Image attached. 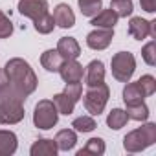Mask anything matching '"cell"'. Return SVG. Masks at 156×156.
Masks as SVG:
<instances>
[{
	"mask_svg": "<svg viewBox=\"0 0 156 156\" xmlns=\"http://www.w3.org/2000/svg\"><path fill=\"white\" fill-rule=\"evenodd\" d=\"M57 51L61 53L62 59H77V57L81 55V48H79V44H77V41L73 37H62V39H59Z\"/></svg>",
	"mask_w": 156,
	"mask_h": 156,
	"instance_id": "11",
	"label": "cell"
},
{
	"mask_svg": "<svg viewBox=\"0 0 156 156\" xmlns=\"http://www.w3.org/2000/svg\"><path fill=\"white\" fill-rule=\"evenodd\" d=\"M53 105L57 107V112L59 114H64V116H70L73 112V108H75V101L70 96H66L64 92L53 96Z\"/></svg>",
	"mask_w": 156,
	"mask_h": 156,
	"instance_id": "21",
	"label": "cell"
},
{
	"mask_svg": "<svg viewBox=\"0 0 156 156\" xmlns=\"http://www.w3.org/2000/svg\"><path fill=\"white\" fill-rule=\"evenodd\" d=\"M118 19H119V17H118L112 9H101L98 15L92 17V22H90V24H94L96 28H110V30H114Z\"/></svg>",
	"mask_w": 156,
	"mask_h": 156,
	"instance_id": "14",
	"label": "cell"
},
{
	"mask_svg": "<svg viewBox=\"0 0 156 156\" xmlns=\"http://www.w3.org/2000/svg\"><path fill=\"white\" fill-rule=\"evenodd\" d=\"M103 152H105V141L101 138H92L77 152V156H101Z\"/></svg>",
	"mask_w": 156,
	"mask_h": 156,
	"instance_id": "20",
	"label": "cell"
},
{
	"mask_svg": "<svg viewBox=\"0 0 156 156\" xmlns=\"http://www.w3.org/2000/svg\"><path fill=\"white\" fill-rule=\"evenodd\" d=\"M141 57H143V61H145L149 66H154V64H156V42H154V41H151L149 44L143 46Z\"/></svg>",
	"mask_w": 156,
	"mask_h": 156,
	"instance_id": "29",
	"label": "cell"
},
{
	"mask_svg": "<svg viewBox=\"0 0 156 156\" xmlns=\"http://www.w3.org/2000/svg\"><path fill=\"white\" fill-rule=\"evenodd\" d=\"M114 39V30L110 28H101V30H94L87 35V44L92 50H105Z\"/></svg>",
	"mask_w": 156,
	"mask_h": 156,
	"instance_id": "9",
	"label": "cell"
},
{
	"mask_svg": "<svg viewBox=\"0 0 156 156\" xmlns=\"http://www.w3.org/2000/svg\"><path fill=\"white\" fill-rule=\"evenodd\" d=\"M57 119H59V112H57V107L53 105V101L50 99H42L35 105V112H33V123L37 129H42V130H48L51 127L57 125Z\"/></svg>",
	"mask_w": 156,
	"mask_h": 156,
	"instance_id": "4",
	"label": "cell"
},
{
	"mask_svg": "<svg viewBox=\"0 0 156 156\" xmlns=\"http://www.w3.org/2000/svg\"><path fill=\"white\" fill-rule=\"evenodd\" d=\"M110 90L105 83L96 85V87H88V92L85 94V107L92 116H99L105 110V105L108 101Z\"/></svg>",
	"mask_w": 156,
	"mask_h": 156,
	"instance_id": "6",
	"label": "cell"
},
{
	"mask_svg": "<svg viewBox=\"0 0 156 156\" xmlns=\"http://www.w3.org/2000/svg\"><path fill=\"white\" fill-rule=\"evenodd\" d=\"M149 35L156 39V20H151V30H149Z\"/></svg>",
	"mask_w": 156,
	"mask_h": 156,
	"instance_id": "33",
	"label": "cell"
},
{
	"mask_svg": "<svg viewBox=\"0 0 156 156\" xmlns=\"http://www.w3.org/2000/svg\"><path fill=\"white\" fill-rule=\"evenodd\" d=\"M26 96L17 92L11 85L0 92V123L2 125H15L24 119V103Z\"/></svg>",
	"mask_w": 156,
	"mask_h": 156,
	"instance_id": "2",
	"label": "cell"
},
{
	"mask_svg": "<svg viewBox=\"0 0 156 156\" xmlns=\"http://www.w3.org/2000/svg\"><path fill=\"white\" fill-rule=\"evenodd\" d=\"M136 70V59L129 51H118L112 57V75L119 83H129Z\"/></svg>",
	"mask_w": 156,
	"mask_h": 156,
	"instance_id": "5",
	"label": "cell"
},
{
	"mask_svg": "<svg viewBox=\"0 0 156 156\" xmlns=\"http://www.w3.org/2000/svg\"><path fill=\"white\" fill-rule=\"evenodd\" d=\"M62 61H64V59L61 57V53H59L57 50H46V51L42 53V57H41V64H42V68H46L48 72H59Z\"/></svg>",
	"mask_w": 156,
	"mask_h": 156,
	"instance_id": "17",
	"label": "cell"
},
{
	"mask_svg": "<svg viewBox=\"0 0 156 156\" xmlns=\"http://www.w3.org/2000/svg\"><path fill=\"white\" fill-rule=\"evenodd\" d=\"M55 143H57V149L68 152L70 149L75 147V143H77V136H75L73 130L64 129V130H59V132H57V136H55Z\"/></svg>",
	"mask_w": 156,
	"mask_h": 156,
	"instance_id": "18",
	"label": "cell"
},
{
	"mask_svg": "<svg viewBox=\"0 0 156 156\" xmlns=\"http://www.w3.org/2000/svg\"><path fill=\"white\" fill-rule=\"evenodd\" d=\"M31 156H55L57 154V143L53 140H37L31 145Z\"/></svg>",
	"mask_w": 156,
	"mask_h": 156,
	"instance_id": "15",
	"label": "cell"
},
{
	"mask_svg": "<svg viewBox=\"0 0 156 156\" xmlns=\"http://www.w3.org/2000/svg\"><path fill=\"white\" fill-rule=\"evenodd\" d=\"M33 22H35V30H37L39 33H42V35H48V33H51V31H53V26H55V22H53V17H51L50 13L42 15L41 19H37V20H33Z\"/></svg>",
	"mask_w": 156,
	"mask_h": 156,
	"instance_id": "27",
	"label": "cell"
},
{
	"mask_svg": "<svg viewBox=\"0 0 156 156\" xmlns=\"http://www.w3.org/2000/svg\"><path fill=\"white\" fill-rule=\"evenodd\" d=\"M19 11H20V15H24L31 20H37L48 13V2L46 0H20Z\"/></svg>",
	"mask_w": 156,
	"mask_h": 156,
	"instance_id": "7",
	"label": "cell"
},
{
	"mask_svg": "<svg viewBox=\"0 0 156 156\" xmlns=\"http://www.w3.org/2000/svg\"><path fill=\"white\" fill-rule=\"evenodd\" d=\"M156 141V125L154 123H145L143 127L129 132L123 138V147L129 152H140L147 147H151Z\"/></svg>",
	"mask_w": 156,
	"mask_h": 156,
	"instance_id": "3",
	"label": "cell"
},
{
	"mask_svg": "<svg viewBox=\"0 0 156 156\" xmlns=\"http://www.w3.org/2000/svg\"><path fill=\"white\" fill-rule=\"evenodd\" d=\"M136 83L140 85V88H141V92L145 94V98H147V96H152V94L156 92V79H154L152 75H143V77H140Z\"/></svg>",
	"mask_w": 156,
	"mask_h": 156,
	"instance_id": "28",
	"label": "cell"
},
{
	"mask_svg": "<svg viewBox=\"0 0 156 156\" xmlns=\"http://www.w3.org/2000/svg\"><path fill=\"white\" fill-rule=\"evenodd\" d=\"M127 119H129V116H127L125 110H121V108H114V110L108 114V118H107V125H108L110 129H114V130H119L121 127H125Z\"/></svg>",
	"mask_w": 156,
	"mask_h": 156,
	"instance_id": "23",
	"label": "cell"
},
{
	"mask_svg": "<svg viewBox=\"0 0 156 156\" xmlns=\"http://www.w3.org/2000/svg\"><path fill=\"white\" fill-rule=\"evenodd\" d=\"M59 73H61L64 83H81V79H83V66L75 59H64L61 68H59Z\"/></svg>",
	"mask_w": 156,
	"mask_h": 156,
	"instance_id": "8",
	"label": "cell"
},
{
	"mask_svg": "<svg viewBox=\"0 0 156 156\" xmlns=\"http://www.w3.org/2000/svg\"><path fill=\"white\" fill-rule=\"evenodd\" d=\"M145 98V94L141 92L140 85L138 83H129L123 90V101L125 105H136V103H141Z\"/></svg>",
	"mask_w": 156,
	"mask_h": 156,
	"instance_id": "19",
	"label": "cell"
},
{
	"mask_svg": "<svg viewBox=\"0 0 156 156\" xmlns=\"http://www.w3.org/2000/svg\"><path fill=\"white\" fill-rule=\"evenodd\" d=\"M141 9L147 13H154L156 11V0H140Z\"/></svg>",
	"mask_w": 156,
	"mask_h": 156,
	"instance_id": "32",
	"label": "cell"
},
{
	"mask_svg": "<svg viewBox=\"0 0 156 156\" xmlns=\"http://www.w3.org/2000/svg\"><path fill=\"white\" fill-rule=\"evenodd\" d=\"M11 33H13V24H11V20L2 13V9H0V39H8Z\"/></svg>",
	"mask_w": 156,
	"mask_h": 156,
	"instance_id": "30",
	"label": "cell"
},
{
	"mask_svg": "<svg viewBox=\"0 0 156 156\" xmlns=\"http://www.w3.org/2000/svg\"><path fill=\"white\" fill-rule=\"evenodd\" d=\"M72 127L77 130V132H92L98 125H96V119L94 118H88V116H81V118H77L73 119Z\"/></svg>",
	"mask_w": 156,
	"mask_h": 156,
	"instance_id": "26",
	"label": "cell"
},
{
	"mask_svg": "<svg viewBox=\"0 0 156 156\" xmlns=\"http://www.w3.org/2000/svg\"><path fill=\"white\" fill-rule=\"evenodd\" d=\"M85 81H87L88 87H96V85H101L105 81V66H103L101 61H92L87 66Z\"/></svg>",
	"mask_w": 156,
	"mask_h": 156,
	"instance_id": "12",
	"label": "cell"
},
{
	"mask_svg": "<svg viewBox=\"0 0 156 156\" xmlns=\"http://www.w3.org/2000/svg\"><path fill=\"white\" fill-rule=\"evenodd\" d=\"M9 85H11V83H9V77H8L6 68H0V92H4Z\"/></svg>",
	"mask_w": 156,
	"mask_h": 156,
	"instance_id": "31",
	"label": "cell"
},
{
	"mask_svg": "<svg viewBox=\"0 0 156 156\" xmlns=\"http://www.w3.org/2000/svg\"><path fill=\"white\" fill-rule=\"evenodd\" d=\"M53 22L59 26V28H72L75 24V15L72 11V8L68 4H59L55 9H53Z\"/></svg>",
	"mask_w": 156,
	"mask_h": 156,
	"instance_id": "10",
	"label": "cell"
},
{
	"mask_svg": "<svg viewBox=\"0 0 156 156\" xmlns=\"http://www.w3.org/2000/svg\"><path fill=\"white\" fill-rule=\"evenodd\" d=\"M149 30H151V22L141 17H132L129 22V33L138 41H143L145 37H149Z\"/></svg>",
	"mask_w": 156,
	"mask_h": 156,
	"instance_id": "13",
	"label": "cell"
},
{
	"mask_svg": "<svg viewBox=\"0 0 156 156\" xmlns=\"http://www.w3.org/2000/svg\"><path fill=\"white\" fill-rule=\"evenodd\" d=\"M110 9L118 15V17H129L134 9L132 0H112L110 2Z\"/></svg>",
	"mask_w": 156,
	"mask_h": 156,
	"instance_id": "25",
	"label": "cell"
},
{
	"mask_svg": "<svg viewBox=\"0 0 156 156\" xmlns=\"http://www.w3.org/2000/svg\"><path fill=\"white\" fill-rule=\"evenodd\" d=\"M127 116L129 119H134V121H145L149 118V108L147 105L141 101V103H136V105H127Z\"/></svg>",
	"mask_w": 156,
	"mask_h": 156,
	"instance_id": "22",
	"label": "cell"
},
{
	"mask_svg": "<svg viewBox=\"0 0 156 156\" xmlns=\"http://www.w3.org/2000/svg\"><path fill=\"white\" fill-rule=\"evenodd\" d=\"M77 4H79V9H81V13L85 17H94L103 8L101 0H77Z\"/></svg>",
	"mask_w": 156,
	"mask_h": 156,
	"instance_id": "24",
	"label": "cell"
},
{
	"mask_svg": "<svg viewBox=\"0 0 156 156\" xmlns=\"http://www.w3.org/2000/svg\"><path fill=\"white\" fill-rule=\"evenodd\" d=\"M6 72H8V77H9V83H11V87L17 90V92H20L22 96H30L31 92H35V88H37V75H35V72L31 70V66L24 61V59H19V57H15V59H9L8 62H6Z\"/></svg>",
	"mask_w": 156,
	"mask_h": 156,
	"instance_id": "1",
	"label": "cell"
},
{
	"mask_svg": "<svg viewBox=\"0 0 156 156\" xmlns=\"http://www.w3.org/2000/svg\"><path fill=\"white\" fill-rule=\"evenodd\" d=\"M17 151V136L11 130H0V156H11Z\"/></svg>",
	"mask_w": 156,
	"mask_h": 156,
	"instance_id": "16",
	"label": "cell"
}]
</instances>
